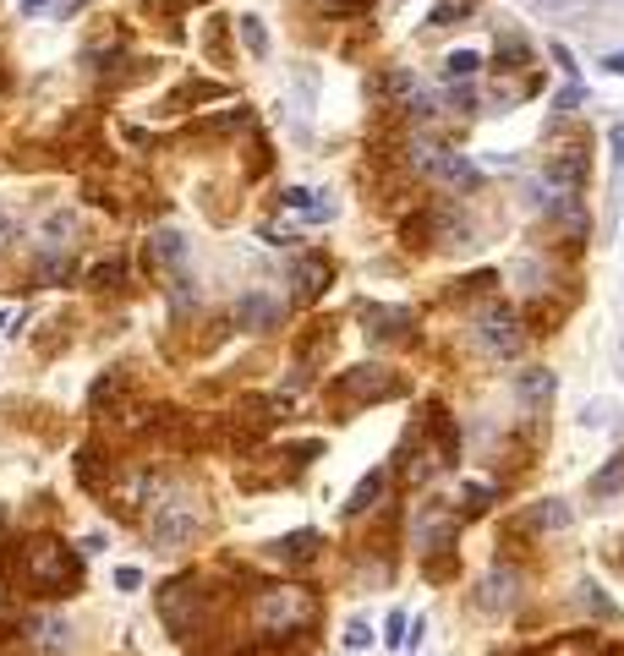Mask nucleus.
Masks as SVG:
<instances>
[{"label":"nucleus","instance_id":"1","mask_svg":"<svg viewBox=\"0 0 624 656\" xmlns=\"http://www.w3.org/2000/svg\"><path fill=\"white\" fill-rule=\"evenodd\" d=\"M77 580H83V569H77L72 547L50 542V536L22 542V553H17V585L28 596H72Z\"/></svg>","mask_w":624,"mask_h":656},{"label":"nucleus","instance_id":"15","mask_svg":"<svg viewBox=\"0 0 624 656\" xmlns=\"http://www.w3.org/2000/svg\"><path fill=\"white\" fill-rule=\"evenodd\" d=\"M280 301H269V296H241V307H236V323L241 328H280Z\"/></svg>","mask_w":624,"mask_h":656},{"label":"nucleus","instance_id":"13","mask_svg":"<svg viewBox=\"0 0 624 656\" xmlns=\"http://www.w3.org/2000/svg\"><path fill=\"white\" fill-rule=\"evenodd\" d=\"M154 257L176 274V301H187V274H181V263H187V241H181L176 230H165V236H154Z\"/></svg>","mask_w":624,"mask_h":656},{"label":"nucleus","instance_id":"16","mask_svg":"<svg viewBox=\"0 0 624 656\" xmlns=\"http://www.w3.org/2000/svg\"><path fill=\"white\" fill-rule=\"evenodd\" d=\"M581 175H586V154H581V148H564V154L548 164V181L553 186H581Z\"/></svg>","mask_w":624,"mask_h":656},{"label":"nucleus","instance_id":"24","mask_svg":"<svg viewBox=\"0 0 624 656\" xmlns=\"http://www.w3.org/2000/svg\"><path fill=\"white\" fill-rule=\"evenodd\" d=\"M241 39H247V50H252V55H269V33H263V22H258V17H241Z\"/></svg>","mask_w":624,"mask_h":656},{"label":"nucleus","instance_id":"34","mask_svg":"<svg viewBox=\"0 0 624 656\" xmlns=\"http://www.w3.org/2000/svg\"><path fill=\"white\" fill-rule=\"evenodd\" d=\"M559 6H575V0H537V11H559Z\"/></svg>","mask_w":624,"mask_h":656},{"label":"nucleus","instance_id":"33","mask_svg":"<svg viewBox=\"0 0 624 656\" xmlns=\"http://www.w3.org/2000/svg\"><path fill=\"white\" fill-rule=\"evenodd\" d=\"M603 66H608V72H614V77H624V50H619V55H608Z\"/></svg>","mask_w":624,"mask_h":656},{"label":"nucleus","instance_id":"4","mask_svg":"<svg viewBox=\"0 0 624 656\" xmlns=\"http://www.w3.org/2000/svg\"><path fill=\"white\" fill-rule=\"evenodd\" d=\"M159 613H165L170 635L176 640H192L203 629V613H208V596H203V574H187V580H170L159 591Z\"/></svg>","mask_w":624,"mask_h":656},{"label":"nucleus","instance_id":"2","mask_svg":"<svg viewBox=\"0 0 624 656\" xmlns=\"http://www.w3.org/2000/svg\"><path fill=\"white\" fill-rule=\"evenodd\" d=\"M198 531H203V503L187 487L159 482L154 498H148V542L165 547V553H181V547L198 542Z\"/></svg>","mask_w":624,"mask_h":656},{"label":"nucleus","instance_id":"38","mask_svg":"<svg viewBox=\"0 0 624 656\" xmlns=\"http://www.w3.org/2000/svg\"><path fill=\"white\" fill-rule=\"evenodd\" d=\"M619 558H624V542H619Z\"/></svg>","mask_w":624,"mask_h":656},{"label":"nucleus","instance_id":"21","mask_svg":"<svg viewBox=\"0 0 624 656\" xmlns=\"http://www.w3.org/2000/svg\"><path fill=\"white\" fill-rule=\"evenodd\" d=\"M296 279H302V290H307V296H318V290L329 285V268H323L318 257H307V263H296Z\"/></svg>","mask_w":624,"mask_h":656},{"label":"nucleus","instance_id":"23","mask_svg":"<svg viewBox=\"0 0 624 656\" xmlns=\"http://www.w3.org/2000/svg\"><path fill=\"white\" fill-rule=\"evenodd\" d=\"M285 208H302L307 219H329V208H323V203H312V192H307V186H291V192H285Z\"/></svg>","mask_w":624,"mask_h":656},{"label":"nucleus","instance_id":"3","mask_svg":"<svg viewBox=\"0 0 624 656\" xmlns=\"http://www.w3.org/2000/svg\"><path fill=\"white\" fill-rule=\"evenodd\" d=\"M252 624L263 629L269 640H291V635H307L312 624H318V596L307 591V585H263L258 596H252Z\"/></svg>","mask_w":624,"mask_h":656},{"label":"nucleus","instance_id":"31","mask_svg":"<svg viewBox=\"0 0 624 656\" xmlns=\"http://www.w3.org/2000/svg\"><path fill=\"white\" fill-rule=\"evenodd\" d=\"M608 143H614V164H624V126H614V132H608Z\"/></svg>","mask_w":624,"mask_h":656},{"label":"nucleus","instance_id":"37","mask_svg":"<svg viewBox=\"0 0 624 656\" xmlns=\"http://www.w3.org/2000/svg\"><path fill=\"white\" fill-rule=\"evenodd\" d=\"M77 6H88V0H66V11H77Z\"/></svg>","mask_w":624,"mask_h":656},{"label":"nucleus","instance_id":"17","mask_svg":"<svg viewBox=\"0 0 624 656\" xmlns=\"http://www.w3.org/2000/svg\"><path fill=\"white\" fill-rule=\"evenodd\" d=\"M526 525H531V531H564V525H570V503H564V498L537 503V509L526 514Z\"/></svg>","mask_w":624,"mask_h":656},{"label":"nucleus","instance_id":"9","mask_svg":"<svg viewBox=\"0 0 624 656\" xmlns=\"http://www.w3.org/2000/svg\"><path fill=\"white\" fill-rule=\"evenodd\" d=\"M471 602H477V613H510V607L520 602V574H515L510 564H493V569L477 580Z\"/></svg>","mask_w":624,"mask_h":656},{"label":"nucleus","instance_id":"7","mask_svg":"<svg viewBox=\"0 0 624 656\" xmlns=\"http://www.w3.org/2000/svg\"><path fill=\"white\" fill-rule=\"evenodd\" d=\"M520 339H526V334H520V318H515L510 307H488L477 318V345L488 350V356H515Z\"/></svg>","mask_w":624,"mask_h":656},{"label":"nucleus","instance_id":"12","mask_svg":"<svg viewBox=\"0 0 624 656\" xmlns=\"http://www.w3.org/2000/svg\"><path fill=\"white\" fill-rule=\"evenodd\" d=\"M384 492H389V471L378 465V471H367L362 482L351 487V498H345V520H356V514H367L378 498H384Z\"/></svg>","mask_w":624,"mask_h":656},{"label":"nucleus","instance_id":"28","mask_svg":"<svg viewBox=\"0 0 624 656\" xmlns=\"http://www.w3.org/2000/svg\"><path fill=\"white\" fill-rule=\"evenodd\" d=\"M367 640H373V629H367L362 618H351V624H345V646H351V651H362Z\"/></svg>","mask_w":624,"mask_h":656},{"label":"nucleus","instance_id":"36","mask_svg":"<svg viewBox=\"0 0 624 656\" xmlns=\"http://www.w3.org/2000/svg\"><path fill=\"white\" fill-rule=\"evenodd\" d=\"M22 6H28V11H39V6H44V0H22Z\"/></svg>","mask_w":624,"mask_h":656},{"label":"nucleus","instance_id":"19","mask_svg":"<svg viewBox=\"0 0 624 656\" xmlns=\"http://www.w3.org/2000/svg\"><path fill=\"white\" fill-rule=\"evenodd\" d=\"M592 492H597V498H619V492H624V449L592 476Z\"/></svg>","mask_w":624,"mask_h":656},{"label":"nucleus","instance_id":"26","mask_svg":"<svg viewBox=\"0 0 624 656\" xmlns=\"http://www.w3.org/2000/svg\"><path fill=\"white\" fill-rule=\"evenodd\" d=\"M586 99V88H581V82H564V93H559V99H553V115H570L575 110V104H581Z\"/></svg>","mask_w":624,"mask_h":656},{"label":"nucleus","instance_id":"11","mask_svg":"<svg viewBox=\"0 0 624 656\" xmlns=\"http://www.w3.org/2000/svg\"><path fill=\"white\" fill-rule=\"evenodd\" d=\"M28 635H33V651L39 656H66L72 651V624H66V618H33Z\"/></svg>","mask_w":624,"mask_h":656},{"label":"nucleus","instance_id":"6","mask_svg":"<svg viewBox=\"0 0 624 656\" xmlns=\"http://www.w3.org/2000/svg\"><path fill=\"white\" fill-rule=\"evenodd\" d=\"M411 547L416 553H449V547H455V509H444V503H422L416 531H411Z\"/></svg>","mask_w":624,"mask_h":656},{"label":"nucleus","instance_id":"22","mask_svg":"<svg viewBox=\"0 0 624 656\" xmlns=\"http://www.w3.org/2000/svg\"><path fill=\"white\" fill-rule=\"evenodd\" d=\"M488 503H493V487H482V482H466V487H460V509H466V514H482Z\"/></svg>","mask_w":624,"mask_h":656},{"label":"nucleus","instance_id":"32","mask_svg":"<svg viewBox=\"0 0 624 656\" xmlns=\"http://www.w3.org/2000/svg\"><path fill=\"white\" fill-rule=\"evenodd\" d=\"M334 11H367V0H329Z\"/></svg>","mask_w":624,"mask_h":656},{"label":"nucleus","instance_id":"10","mask_svg":"<svg viewBox=\"0 0 624 656\" xmlns=\"http://www.w3.org/2000/svg\"><path fill=\"white\" fill-rule=\"evenodd\" d=\"M553 394H559V378H553L548 367H526V372H515V400L526 405V410H548V405H553Z\"/></svg>","mask_w":624,"mask_h":656},{"label":"nucleus","instance_id":"29","mask_svg":"<svg viewBox=\"0 0 624 656\" xmlns=\"http://www.w3.org/2000/svg\"><path fill=\"white\" fill-rule=\"evenodd\" d=\"M406 624H411L406 613H389V624H384V629H389V635H384L389 646H406V640H411V635H406Z\"/></svg>","mask_w":624,"mask_h":656},{"label":"nucleus","instance_id":"25","mask_svg":"<svg viewBox=\"0 0 624 656\" xmlns=\"http://www.w3.org/2000/svg\"><path fill=\"white\" fill-rule=\"evenodd\" d=\"M455 17H466V0H444V6L427 11V28H449Z\"/></svg>","mask_w":624,"mask_h":656},{"label":"nucleus","instance_id":"14","mask_svg":"<svg viewBox=\"0 0 624 656\" xmlns=\"http://www.w3.org/2000/svg\"><path fill=\"white\" fill-rule=\"evenodd\" d=\"M318 547H323L318 531H296V536H280L269 553L280 558V564H312V558H318Z\"/></svg>","mask_w":624,"mask_h":656},{"label":"nucleus","instance_id":"5","mask_svg":"<svg viewBox=\"0 0 624 656\" xmlns=\"http://www.w3.org/2000/svg\"><path fill=\"white\" fill-rule=\"evenodd\" d=\"M389 394H400V378L389 367H351V372H340V378L329 383V405L334 410H362L373 400H389Z\"/></svg>","mask_w":624,"mask_h":656},{"label":"nucleus","instance_id":"27","mask_svg":"<svg viewBox=\"0 0 624 656\" xmlns=\"http://www.w3.org/2000/svg\"><path fill=\"white\" fill-rule=\"evenodd\" d=\"M581 591H586V607H592L597 618H608V624H614V618H619V607L608 602V596H597V585H581Z\"/></svg>","mask_w":624,"mask_h":656},{"label":"nucleus","instance_id":"35","mask_svg":"<svg viewBox=\"0 0 624 656\" xmlns=\"http://www.w3.org/2000/svg\"><path fill=\"white\" fill-rule=\"evenodd\" d=\"M6 236H11V214H0V246H6Z\"/></svg>","mask_w":624,"mask_h":656},{"label":"nucleus","instance_id":"30","mask_svg":"<svg viewBox=\"0 0 624 656\" xmlns=\"http://www.w3.org/2000/svg\"><path fill=\"white\" fill-rule=\"evenodd\" d=\"M115 585H121V591H137V585H143V569H132V564L115 569Z\"/></svg>","mask_w":624,"mask_h":656},{"label":"nucleus","instance_id":"8","mask_svg":"<svg viewBox=\"0 0 624 656\" xmlns=\"http://www.w3.org/2000/svg\"><path fill=\"white\" fill-rule=\"evenodd\" d=\"M416 164H422L427 175H438L444 186H460V192L482 186V170H477V164H471L466 154H449V148H416Z\"/></svg>","mask_w":624,"mask_h":656},{"label":"nucleus","instance_id":"18","mask_svg":"<svg viewBox=\"0 0 624 656\" xmlns=\"http://www.w3.org/2000/svg\"><path fill=\"white\" fill-rule=\"evenodd\" d=\"M367 323H373V328H367L373 339H395V334H406L411 312H400V307H373V312H367Z\"/></svg>","mask_w":624,"mask_h":656},{"label":"nucleus","instance_id":"20","mask_svg":"<svg viewBox=\"0 0 624 656\" xmlns=\"http://www.w3.org/2000/svg\"><path fill=\"white\" fill-rule=\"evenodd\" d=\"M477 66H482V55H477V50H455V55H444V82H471V77H477Z\"/></svg>","mask_w":624,"mask_h":656}]
</instances>
